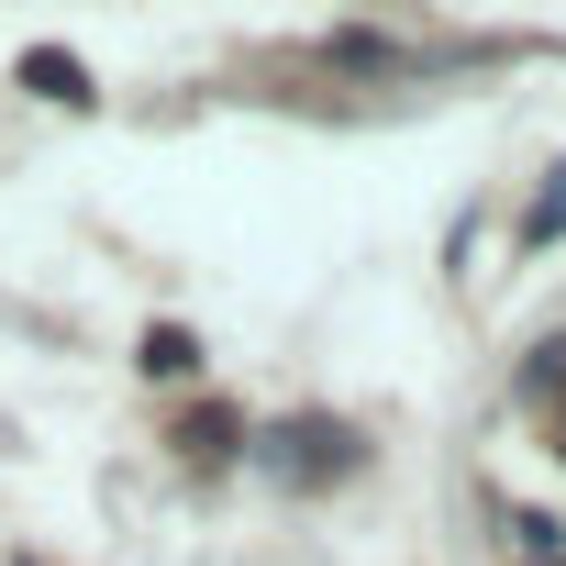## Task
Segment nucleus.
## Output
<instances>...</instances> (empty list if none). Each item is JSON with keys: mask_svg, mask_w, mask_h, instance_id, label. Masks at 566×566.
Returning <instances> with one entry per match:
<instances>
[{"mask_svg": "<svg viewBox=\"0 0 566 566\" xmlns=\"http://www.w3.org/2000/svg\"><path fill=\"white\" fill-rule=\"evenodd\" d=\"M266 467H277V478H345V467H356V433L301 411V422H277V433H266Z\"/></svg>", "mask_w": 566, "mask_h": 566, "instance_id": "f257e3e1", "label": "nucleus"}, {"mask_svg": "<svg viewBox=\"0 0 566 566\" xmlns=\"http://www.w3.org/2000/svg\"><path fill=\"white\" fill-rule=\"evenodd\" d=\"M23 90H45V101H67V112H90V67H78L67 45H23Z\"/></svg>", "mask_w": 566, "mask_h": 566, "instance_id": "f03ea898", "label": "nucleus"}, {"mask_svg": "<svg viewBox=\"0 0 566 566\" xmlns=\"http://www.w3.org/2000/svg\"><path fill=\"white\" fill-rule=\"evenodd\" d=\"M145 378H200V334L189 323H156L145 334Z\"/></svg>", "mask_w": 566, "mask_h": 566, "instance_id": "7ed1b4c3", "label": "nucleus"}, {"mask_svg": "<svg viewBox=\"0 0 566 566\" xmlns=\"http://www.w3.org/2000/svg\"><path fill=\"white\" fill-rule=\"evenodd\" d=\"M555 233H566V167H544V189H533V211H522V244H533V255H544Z\"/></svg>", "mask_w": 566, "mask_h": 566, "instance_id": "20e7f679", "label": "nucleus"}, {"mask_svg": "<svg viewBox=\"0 0 566 566\" xmlns=\"http://www.w3.org/2000/svg\"><path fill=\"white\" fill-rule=\"evenodd\" d=\"M511 544H522V566H555L566 522H555V511H511Z\"/></svg>", "mask_w": 566, "mask_h": 566, "instance_id": "39448f33", "label": "nucleus"}, {"mask_svg": "<svg viewBox=\"0 0 566 566\" xmlns=\"http://www.w3.org/2000/svg\"><path fill=\"white\" fill-rule=\"evenodd\" d=\"M178 444H189L200 467H211V455H233V411H189V422H178Z\"/></svg>", "mask_w": 566, "mask_h": 566, "instance_id": "423d86ee", "label": "nucleus"}, {"mask_svg": "<svg viewBox=\"0 0 566 566\" xmlns=\"http://www.w3.org/2000/svg\"><path fill=\"white\" fill-rule=\"evenodd\" d=\"M555 389H566V334H555V345H533V356H522V400H555Z\"/></svg>", "mask_w": 566, "mask_h": 566, "instance_id": "0eeeda50", "label": "nucleus"}, {"mask_svg": "<svg viewBox=\"0 0 566 566\" xmlns=\"http://www.w3.org/2000/svg\"><path fill=\"white\" fill-rule=\"evenodd\" d=\"M334 67H411L389 34H334Z\"/></svg>", "mask_w": 566, "mask_h": 566, "instance_id": "6e6552de", "label": "nucleus"}]
</instances>
